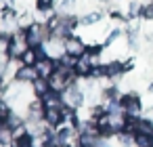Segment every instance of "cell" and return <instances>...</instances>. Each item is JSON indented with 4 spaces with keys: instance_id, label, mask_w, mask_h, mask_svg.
Listing matches in <instances>:
<instances>
[{
    "instance_id": "obj_1",
    "label": "cell",
    "mask_w": 153,
    "mask_h": 147,
    "mask_svg": "<svg viewBox=\"0 0 153 147\" xmlns=\"http://www.w3.org/2000/svg\"><path fill=\"white\" fill-rule=\"evenodd\" d=\"M120 105L124 107V111H126L128 116H136V113L140 111V103H138V97H136V95H124V97L120 99Z\"/></svg>"
},
{
    "instance_id": "obj_2",
    "label": "cell",
    "mask_w": 153,
    "mask_h": 147,
    "mask_svg": "<svg viewBox=\"0 0 153 147\" xmlns=\"http://www.w3.org/2000/svg\"><path fill=\"white\" fill-rule=\"evenodd\" d=\"M15 78H17L19 82H27V80H36V78H38V69H36L34 65H23L21 69H17V74H15Z\"/></svg>"
},
{
    "instance_id": "obj_3",
    "label": "cell",
    "mask_w": 153,
    "mask_h": 147,
    "mask_svg": "<svg viewBox=\"0 0 153 147\" xmlns=\"http://www.w3.org/2000/svg\"><path fill=\"white\" fill-rule=\"evenodd\" d=\"M44 118H46V122L51 126H59L63 122V118H65V111H61L59 107H48L46 113H44Z\"/></svg>"
},
{
    "instance_id": "obj_4",
    "label": "cell",
    "mask_w": 153,
    "mask_h": 147,
    "mask_svg": "<svg viewBox=\"0 0 153 147\" xmlns=\"http://www.w3.org/2000/svg\"><path fill=\"white\" fill-rule=\"evenodd\" d=\"M65 51H67V55H71V57H80V55H84L86 46H84L80 40H67V42H65Z\"/></svg>"
},
{
    "instance_id": "obj_5",
    "label": "cell",
    "mask_w": 153,
    "mask_h": 147,
    "mask_svg": "<svg viewBox=\"0 0 153 147\" xmlns=\"http://www.w3.org/2000/svg\"><path fill=\"white\" fill-rule=\"evenodd\" d=\"M65 101H67V103H71V105H80V103L84 101V97H82L80 88L69 86V88H67V93H65Z\"/></svg>"
},
{
    "instance_id": "obj_6",
    "label": "cell",
    "mask_w": 153,
    "mask_h": 147,
    "mask_svg": "<svg viewBox=\"0 0 153 147\" xmlns=\"http://www.w3.org/2000/svg\"><path fill=\"white\" fill-rule=\"evenodd\" d=\"M134 126H136V132L153 137V124L149 120H134Z\"/></svg>"
},
{
    "instance_id": "obj_7",
    "label": "cell",
    "mask_w": 153,
    "mask_h": 147,
    "mask_svg": "<svg viewBox=\"0 0 153 147\" xmlns=\"http://www.w3.org/2000/svg\"><path fill=\"white\" fill-rule=\"evenodd\" d=\"M15 145H17V147H32V145H34V139H32L30 132H19V134L15 137Z\"/></svg>"
},
{
    "instance_id": "obj_8",
    "label": "cell",
    "mask_w": 153,
    "mask_h": 147,
    "mask_svg": "<svg viewBox=\"0 0 153 147\" xmlns=\"http://www.w3.org/2000/svg\"><path fill=\"white\" fill-rule=\"evenodd\" d=\"M48 84H51V80H46V78H36V80H34V88H36V93L42 95V97L48 93Z\"/></svg>"
},
{
    "instance_id": "obj_9",
    "label": "cell",
    "mask_w": 153,
    "mask_h": 147,
    "mask_svg": "<svg viewBox=\"0 0 153 147\" xmlns=\"http://www.w3.org/2000/svg\"><path fill=\"white\" fill-rule=\"evenodd\" d=\"M134 141H136L138 147H153V137H149V134H140V132H136Z\"/></svg>"
},
{
    "instance_id": "obj_10",
    "label": "cell",
    "mask_w": 153,
    "mask_h": 147,
    "mask_svg": "<svg viewBox=\"0 0 153 147\" xmlns=\"http://www.w3.org/2000/svg\"><path fill=\"white\" fill-rule=\"evenodd\" d=\"M53 2H55V0H36V9L42 11V13H46V11H51Z\"/></svg>"
},
{
    "instance_id": "obj_11",
    "label": "cell",
    "mask_w": 153,
    "mask_h": 147,
    "mask_svg": "<svg viewBox=\"0 0 153 147\" xmlns=\"http://www.w3.org/2000/svg\"><path fill=\"white\" fill-rule=\"evenodd\" d=\"M21 59H23V63H25V65H32V61H36V53H34V49L25 51V53L21 55Z\"/></svg>"
},
{
    "instance_id": "obj_12",
    "label": "cell",
    "mask_w": 153,
    "mask_h": 147,
    "mask_svg": "<svg viewBox=\"0 0 153 147\" xmlns=\"http://www.w3.org/2000/svg\"><path fill=\"white\" fill-rule=\"evenodd\" d=\"M101 19V13H92V15H86L84 19H82V23H94V21H99Z\"/></svg>"
},
{
    "instance_id": "obj_13",
    "label": "cell",
    "mask_w": 153,
    "mask_h": 147,
    "mask_svg": "<svg viewBox=\"0 0 153 147\" xmlns=\"http://www.w3.org/2000/svg\"><path fill=\"white\" fill-rule=\"evenodd\" d=\"M143 15H145L147 19H153V4H149V7H145V11H143Z\"/></svg>"
},
{
    "instance_id": "obj_14",
    "label": "cell",
    "mask_w": 153,
    "mask_h": 147,
    "mask_svg": "<svg viewBox=\"0 0 153 147\" xmlns=\"http://www.w3.org/2000/svg\"><path fill=\"white\" fill-rule=\"evenodd\" d=\"M117 36H120V32H117V30H115V32H111V36L107 38V44H109V42H113V40H115Z\"/></svg>"
},
{
    "instance_id": "obj_15",
    "label": "cell",
    "mask_w": 153,
    "mask_h": 147,
    "mask_svg": "<svg viewBox=\"0 0 153 147\" xmlns=\"http://www.w3.org/2000/svg\"><path fill=\"white\" fill-rule=\"evenodd\" d=\"M149 88H151V93H153V82H151V86H149Z\"/></svg>"
}]
</instances>
